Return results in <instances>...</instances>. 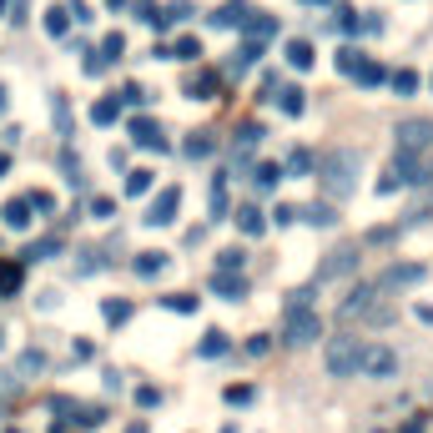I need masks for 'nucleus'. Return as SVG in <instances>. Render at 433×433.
<instances>
[{"label":"nucleus","mask_w":433,"mask_h":433,"mask_svg":"<svg viewBox=\"0 0 433 433\" xmlns=\"http://www.w3.org/2000/svg\"><path fill=\"white\" fill-rule=\"evenodd\" d=\"M358 167H363V156L358 151H333L328 161H322V187H328L338 202L358 187Z\"/></svg>","instance_id":"nucleus-1"},{"label":"nucleus","mask_w":433,"mask_h":433,"mask_svg":"<svg viewBox=\"0 0 433 433\" xmlns=\"http://www.w3.org/2000/svg\"><path fill=\"white\" fill-rule=\"evenodd\" d=\"M413 182H428V167L418 161V151H398L393 156V167L383 172V182H378V192H398V187H413Z\"/></svg>","instance_id":"nucleus-2"},{"label":"nucleus","mask_w":433,"mask_h":433,"mask_svg":"<svg viewBox=\"0 0 433 433\" xmlns=\"http://www.w3.org/2000/svg\"><path fill=\"white\" fill-rule=\"evenodd\" d=\"M338 71H343V76H353L358 86H383V81H388V71L378 66L373 56L353 50V45H343V50H338Z\"/></svg>","instance_id":"nucleus-3"},{"label":"nucleus","mask_w":433,"mask_h":433,"mask_svg":"<svg viewBox=\"0 0 433 433\" xmlns=\"http://www.w3.org/2000/svg\"><path fill=\"white\" fill-rule=\"evenodd\" d=\"M358 358H363V338H333L328 353H322V363H328L333 378H358Z\"/></svg>","instance_id":"nucleus-4"},{"label":"nucleus","mask_w":433,"mask_h":433,"mask_svg":"<svg viewBox=\"0 0 433 433\" xmlns=\"http://www.w3.org/2000/svg\"><path fill=\"white\" fill-rule=\"evenodd\" d=\"M317 333H322V317L312 307H287V328H283L287 348H307V343H317Z\"/></svg>","instance_id":"nucleus-5"},{"label":"nucleus","mask_w":433,"mask_h":433,"mask_svg":"<svg viewBox=\"0 0 433 433\" xmlns=\"http://www.w3.org/2000/svg\"><path fill=\"white\" fill-rule=\"evenodd\" d=\"M338 312H343V317H373V322H388V317H393L383 302H378V287H373V283H368V287H358V292H353Z\"/></svg>","instance_id":"nucleus-6"},{"label":"nucleus","mask_w":433,"mask_h":433,"mask_svg":"<svg viewBox=\"0 0 433 433\" xmlns=\"http://www.w3.org/2000/svg\"><path fill=\"white\" fill-rule=\"evenodd\" d=\"M177 212H182V187H161L146 207V227H172Z\"/></svg>","instance_id":"nucleus-7"},{"label":"nucleus","mask_w":433,"mask_h":433,"mask_svg":"<svg viewBox=\"0 0 433 433\" xmlns=\"http://www.w3.org/2000/svg\"><path fill=\"white\" fill-rule=\"evenodd\" d=\"M398 368V353L383 348V343H363V358H358V373L363 378H388Z\"/></svg>","instance_id":"nucleus-8"},{"label":"nucleus","mask_w":433,"mask_h":433,"mask_svg":"<svg viewBox=\"0 0 433 433\" xmlns=\"http://www.w3.org/2000/svg\"><path fill=\"white\" fill-rule=\"evenodd\" d=\"M131 141H136V146H146V151H172L167 131H161L151 116H131Z\"/></svg>","instance_id":"nucleus-9"},{"label":"nucleus","mask_w":433,"mask_h":433,"mask_svg":"<svg viewBox=\"0 0 433 433\" xmlns=\"http://www.w3.org/2000/svg\"><path fill=\"white\" fill-rule=\"evenodd\" d=\"M433 146V121H403L398 126V151H428Z\"/></svg>","instance_id":"nucleus-10"},{"label":"nucleus","mask_w":433,"mask_h":433,"mask_svg":"<svg viewBox=\"0 0 433 433\" xmlns=\"http://www.w3.org/2000/svg\"><path fill=\"white\" fill-rule=\"evenodd\" d=\"M413 283H423V267H418V262H403V267H388L373 287H378V292H393V287H413Z\"/></svg>","instance_id":"nucleus-11"},{"label":"nucleus","mask_w":433,"mask_h":433,"mask_svg":"<svg viewBox=\"0 0 433 433\" xmlns=\"http://www.w3.org/2000/svg\"><path fill=\"white\" fill-rule=\"evenodd\" d=\"M207 26H217V31H242V26H247V6H242V0H227L222 11L207 16Z\"/></svg>","instance_id":"nucleus-12"},{"label":"nucleus","mask_w":433,"mask_h":433,"mask_svg":"<svg viewBox=\"0 0 433 433\" xmlns=\"http://www.w3.org/2000/svg\"><path fill=\"white\" fill-rule=\"evenodd\" d=\"M0 222H6L11 232H26V227H31V202H26V197H11L6 207H0Z\"/></svg>","instance_id":"nucleus-13"},{"label":"nucleus","mask_w":433,"mask_h":433,"mask_svg":"<svg viewBox=\"0 0 433 433\" xmlns=\"http://www.w3.org/2000/svg\"><path fill=\"white\" fill-rule=\"evenodd\" d=\"M207 212H212V222H222V217L232 212V197H227V177H212V192H207Z\"/></svg>","instance_id":"nucleus-14"},{"label":"nucleus","mask_w":433,"mask_h":433,"mask_svg":"<svg viewBox=\"0 0 433 433\" xmlns=\"http://www.w3.org/2000/svg\"><path fill=\"white\" fill-rule=\"evenodd\" d=\"M278 182H283V167H278V161H257V167H252V187L267 197V192H278Z\"/></svg>","instance_id":"nucleus-15"},{"label":"nucleus","mask_w":433,"mask_h":433,"mask_svg":"<svg viewBox=\"0 0 433 433\" xmlns=\"http://www.w3.org/2000/svg\"><path fill=\"white\" fill-rule=\"evenodd\" d=\"M353 267H358V257H353V252H333L328 262H322V273H317V278H322V283H328V278H348Z\"/></svg>","instance_id":"nucleus-16"},{"label":"nucleus","mask_w":433,"mask_h":433,"mask_svg":"<svg viewBox=\"0 0 433 433\" xmlns=\"http://www.w3.org/2000/svg\"><path fill=\"white\" fill-rule=\"evenodd\" d=\"M212 287H217V292H222V297H232V302H237V297L247 292V283H242L237 273H212Z\"/></svg>","instance_id":"nucleus-17"},{"label":"nucleus","mask_w":433,"mask_h":433,"mask_svg":"<svg viewBox=\"0 0 433 433\" xmlns=\"http://www.w3.org/2000/svg\"><path fill=\"white\" fill-rule=\"evenodd\" d=\"M167 262H172L167 252H141V257H136V278H156V273H167Z\"/></svg>","instance_id":"nucleus-18"},{"label":"nucleus","mask_w":433,"mask_h":433,"mask_svg":"<svg viewBox=\"0 0 433 433\" xmlns=\"http://www.w3.org/2000/svg\"><path fill=\"white\" fill-rule=\"evenodd\" d=\"M283 56H287V66H297V71H307V66H312V45L292 35V40H287V50H283Z\"/></svg>","instance_id":"nucleus-19"},{"label":"nucleus","mask_w":433,"mask_h":433,"mask_svg":"<svg viewBox=\"0 0 433 433\" xmlns=\"http://www.w3.org/2000/svg\"><path fill=\"white\" fill-rule=\"evenodd\" d=\"M116 116H121V101H116V96H106V101L91 106V121H96V126H111Z\"/></svg>","instance_id":"nucleus-20"},{"label":"nucleus","mask_w":433,"mask_h":433,"mask_svg":"<svg viewBox=\"0 0 433 433\" xmlns=\"http://www.w3.org/2000/svg\"><path fill=\"white\" fill-rule=\"evenodd\" d=\"M45 257H61V237H40L26 247V262H45Z\"/></svg>","instance_id":"nucleus-21"},{"label":"nucleus","mask_w":433,"mask_h":433,"mask_svg":"<svg viewBox=\"0 0 433 433\" xmlns=\"http://www.w3.org/2000/svg\"><path fill=\"white\" fill-rule=\"evenodd\" d=\"M121 50H126V35H121V31L101 35V61H106V66H116V61H121Z\"/></svg>","instance_id":"nucleus-22"},{"label":"nucleus","mask_w":433,"mask_h":433,"mask_svg":"<svg viewBox=\"0 0 433 433\" xmlns=\"http://www.w3.org/2000/svg\"><path fill=\"white\" fill-rule=\"evenodd\" d=\"M66 31H71V16H66L61 6H50V11H45V35H50V40H61Z\"/></svg>","instance_id":"nucleus-23"},{"label":"nucleus","mask_w":433,"mask_h":433,"mask_svg":"<svg viewBox=\"0 0 433 433\" xmlns=\"http://www.w3.org/2000/svg\"><path fill=\"white\" fill-rule=\"evenodd\" d=\"M156 172H146V167H136V172H126V197H146L156 182H151Z\"/></svg>","instance_id":"nucleus-24"},{"label":"nucleus","mask_w":433,"mask_h":433,"mask_svg":"<svg viewBox=\"0 0 433 433\" xmlns=\"http://www.w3.org/2000/svg\"><path fill=\"white\" fill-rule=\"evenodd\" d=\"M212 91H217V76H212V71H197V76L187 81V96H197V101H207Z\"/></svg>","instance_id":"nucleus-25"},{"label":"nucleus","mask_w":433,"mask_h":433,"mask_svg":"<svg viewBox=\"0 0 433 433\" xmlns=\"http://www.w3.org/2000/svg\"><path fill=\"white\" fill-rule=\"evenodd\" d=\"M237 227L252 237V232H262V227H267V217H262L257 207H242V212H237Z\"/></svg>","instance_id":"nucleus-26"},{"label":"nucleus","mask_w":433,"mask_h":433,"mask_svg":"<svg viewBox=\"0 0 433 433\" xmlns=\"http://www.w3.org/2000/svg\"><path fill=\"white\" fill-rule=\"evenodd\" d=\"M278 101H283V111H287V116H302V106H307V96H302L297 86H287V91H278Z\"/></svg>","instance_id":"nucleus-27"},{"label":"nucleus","mask_w":433,"mask_h":433,"mask_svg":"<svg viewBox=\"0 0 433 433\" xmlns=\"http://www.w3.org/2000/svg\"><path fill=\"white\" fill-rule=\"evenodd\" d=\"M353 26H358V11L338 0V6H333V31H348V35H353Z\"/></svg>","instance_id":"nucleus-28"},{"label":"nucleus","mask_w":433,"mask_h":433,"mask_svg":"<svg viewBox=\"0 0 433 433\" xmlns=\"http://www.w3.org/2000/svg\"><path fill=\"white\" fill-rule=\"evenodd\" d=\"M388 81H393V91H398V96H413V91H418V71H408V66H403V71H393Z\"/></svg>","instance_id":"nucleus-29"},{"label":"nucleus","mask_w":433,"mask_h":433,"mask_svg":"<svg viewBox=\"0 0 433 433\" xmlns=\"http://www.w3.org/2000/svg\"><path fill=\"white\" fill-rule=\"evenodd\" d=\"M131 317V302L126 297H106V322H111V328H116V322H126Z\"/></svg>","instance_id":"nucleus-30"},{"label":"nucleus","mask_w":433,"mask_h":433,"mask_svg":"<svg viewBox=\"0 0 433 433\" xmlns=\"http://www.w3.org/2000/svg\"><path fill=\"white\" fill-rule=\"evenodd\" d=\"M197 353H202V358H222V353H227V333H207Z\"/></svg>","instance_id":"nucleus-31"},{"label":"nucleus","mask_w":433,"mask_h":433,"mask_svg":"<svg viewBox=\"0 0 433 433\" xmlns=\"http://www.w3.org/2000/svg\"><path fill=\"white\" fill-rule=\"evenodd\" d=\"M21 287V267L16 262H0V292H16Z\"/></svg>","instance_id":"nucleus-32"},{"label":"nucleus","mask_w":433,"mask_h":433,"mask_svg":"<svg viewBox=\"0 0 433 433\" xmlns=\"http://www.w3.org/2000/svg\"><path fill=\"white\" fill-rule=\"evenodd\" d=\"M217 273H242V252H237V247L217 252Z\"/></svg>","instance_id":"nucleus-33"},{"label":"nucleus","mask_w":433,"mask_h":433,"mask_svg":"<svg viewBox=\"0 0 433 433\" xmlns=\"http://www.w3.org/2000/svg\"><path fill=\"white\" fill-rule=\"evenodd\" d=\"M161 307H172V312H197V297H192V292H172V297H161Z\"/></svg>","instance_id":"nucleus-34"},{"label":"nucleus","mask_w":433,"mask_h":433,"mask_svg":"<svg viewBox=\"0 0 433 433\" xmlns=\"http://www.w3.org/2000/svg\"><path fill=\"white\" fill-rule=\"evenodd\" d=\"M302 217H307V222H317V227H328V222H333V207H328V202H312Z\"/></svg>","instance_id":"nucleus-35"},{"label":"nucleus","mask_w":433,"mask_h":433,"mask_svg":"<svg viewBox=\"0 0 433 433\" xmlns=\"http://www.w3.org/2000/svg\"><path fill=\"white\" fill-rule=\"evenodd\" d=\"M116 101H121V106H146V91L131 81V86H121V91H116Z\"/></svg>","instance_id":"nucleus-36"},{"label":"nucleus","mask_w":433,"mask_h":433,"mask_svg":"<svg viewBox=\"0 0 433 433\" xmlns=\"http://www.w3.org/2000/svg\"><path fill=\"white\" fill-rule=\"evenodd\" d=\"M197 56H202L197 35H182V40H177V61H197Z\"/></svg>","instance_id":"nucleus-37"},{"label":"nucleus","mask_w":433,"mask_h":433,"mask_svg":"<svg viewBox=\"0 0 433 433\" xmlns=\"http://www.w3.org/2000/svg\"><path fill=\"white\" fill-rule=\"evenodd\" d=\"M287 172H292V177L312 172V151H292V156H287Z\"/></svg>","instance_id":"nucleus-38"},{"label":"nucleus","mask_w":433,"mask_h":433,"mask_svg":"<svg viewBox=\"0 0 433 433\" xmlns=\"http://www.w3.org/2000/svg\"><path fill=\"white\" fill-rule=\"evenodd\" d=\"M56 126H61V136H71V106H66V96H56Z\"/></svg>","instance_id":"nucleus-39"},{"label":"nucleus","mask_w":433,"mask_h":433,"mask_svg":"<svg viewBox=\"0 0 433 433\" xmlns=\"http://www.w3.org/2000/svg\"><path fill=\"white\" fill-rule=\"evenodd\" d=\"M207 151H212V136H207V131H197V136L187 141V156H207Z\"/></svg>","instance_id":"nucleus-40"},{"label":"nucleus","mask_w":433,"mask_h":433,"mask_svg":"<svg viewBox=\"0 0 433 433\" xmlns=\"http://www.w3.org/2000/svg\"><path fill=\"white\" fill-rule=\"evenodd\" d=\"M66 16H71L76 26H86V21H91V6H86V0H71V6H66Z\"/></svg>","instance_id":"nucleus-41"},{"label":"nucleus","mask_w":433,"mask_h":433,"mask_svg":"<svg viewBox=\"0 0 433 433\" xmlns=\"http://www.w3.org/2000/svg\"><path fill=\"white\" fill-rule=\"evenodd\" d=\"M111 212H116L111 197H96V202H91V217H96V222H101V217H111Z\"/></svg>","instance_id":"nucleus-42"},{"label":"nucleus","mask_w":433,"mask_h":433,"mask_svg":"<svg viewBox=\"0 0 433 433\" xmlns=\"http://www.w3.org/2000/svg\"><path fill=\"white\" fill-rule=\"evenodd\" d=\"M26 202H31V207H35V212H50V207H56V197H50V192H31V197H26Z\"/></svg>","instance_id":"nucleus-43"},{"label":"nucleus","mask_w":433,"mask_h":433,"mask_svg":"<svg viewBox=\"0 0 433 433\" xmlns=\"http://www.w3.org/2000/svg\"><path fill=\"white\" fill-rule=\"evenodd\" d=\"M101 71H106V61L96 56V50H86V76H101Z\"/></svg>","instance_id":"nucleus-44"},{"label":"nucleus","mask_w":433,"mask_h":433,"mask_svg":"<svg viewBox=\"0 0 433 433\" xmlns=\"http://www.w3.org/2000/svg\"><path fill=\"white\" fill-rule=\"evenodd\" d=\"M273 217H278V222H283V227H287V222H297V217H302V212H297V207H278V212H273Z\"/></svg>","instance_id":"nucleus-45"},{"label":"nucleus","mask_w":433,"mask_h":433,"mask_svg":"<svg viewBox=\"0 0 433 433\" xmlns=\"http://www.w3.org/2000/svg\"><path fill=\"white\" fill-rule=\"evenodd\" d=\"M136 16H141V21L151 26V21H156V6H151V0H136Z\"/></svg>","instance_id":"nucleus-46"},{"label":"nucleus","mask_w":433,"mask_h":433,"mask_svg":"<svg viewBox=\"0 0 433 433\" xmlns=\"http://www.w3.org/2000/svg\"><path fill=\"white\" fill-rule=\"evenodd\" d=\"M227 403H252V388H227Z\"/></svg>","instance_id":"nucleus-47"},{"label":"nucleus","mask_w":433,"mask_h":433,"mask_svg":"<svg viewBox=\"0 0 433 433\" xmlns=\"http://www.w3.org/2000/svg\"><path fill=\"white\" fill-rule=\"evenodd\" d=\"M26 6L31 0H11V21H26Z\"/></svg>","instance_id":"nucleus-48"},{"label":"nucleus","mask_w":433,"mask_h":433,"mask_svg":"<svg viewBox=\"0 0 433 433\" xmlns=\"http://www.w3.org/2000/svg\"><path fill=\"white\" fill-rule=\"evenodd\" d=\"M126 433H146V423H131V428H126Z\"/></svg>","instance_id":"nucleus-49"},{"label":"nucleus","mask_w":433,"mask_h":433,"mask_svg":"<svg viewBox=\"0 0 433 433\" xmlns=\"http://www.w3.org/2000/svg\"><path fill=\"white\" fill-rule=\"evenodd\" d=\"M312 6H328V0H312Z\"/></svg>","instance_id":"nucleus-50"},{"label":"nucleus","mask_w":433,"mask_h":433,"mask_svg":"<svg viewBox=\"0 0 433 433\" xmlns=\"http://www.w3.org/2000/svg\"><path fill=\"white\" fill-rule=\"evenodd\" d=\"M0 106H6V91H0Z\"/></svg>","instance_id":"nucleus-51"},{"label":"nucleus","mask_w":433,"mask_h":433,"mask_svg":"<svg viewBox=\"0 0 433 433\" xmlns=\"http://www.w3.org/2000/svg\"><path fill=\"white\" fill-rule=\"evenodd\" d=\"M0 343H6V333H0Z\"/></svg>","instance_id":"nucleus-52"}]
</instances>
